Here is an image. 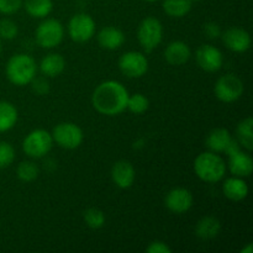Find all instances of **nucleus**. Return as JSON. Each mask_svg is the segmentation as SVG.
Returning a JSON list of instances; mask_svg holds the SVG:
<instances>
[{
  "mask_svg": "<svg viewBox=\"0 0 253 253\" xmlns=\"http://www.w3.org/2000/svg\"><path fill=\"white\" fill-rule=\"evenodd\" d=\"M128 91L125 85L116 81H106L99 84L91 95V104L98 113L115 116L126 110Z\"/></svg>",
  "mask_w": 253,
  "mask_h": 253,
  "instance_id": "1",
  "label": "nucleus"
},
{
  "mask_svg": "<svg viewBox=\"0 0 253 253\" xmlns=\"http://www.w3.org/2000/svg\"><path fill=\"white\" fill-rule=\"evenodd\" d=\"M37 66L35 59L26 53H19L9 59L5 68L7 79L17 86L26 85L36 77Z\"/></svg>",
  "mask_w": 253,
  "mask_h": 253,
  "instance_id": "2",
  "label": "nucleus"
},
{
  "mask_svg": "<svg viewBox=\"0 0 253 253\" xmlns=\"http://www.w3.org/2000/svg\"><path fill=\"white\" fill-rule=\"evenodd\" d=\"M195 174L207 183H216L224 178L226 165L224 160L215 152L200 153L194 161Z\"/></svg>",
  "mask_w": 253,
  "mask_h": 253,
  "instance_id": "3",
  "label": "nucleus"
},
{
  "mask_svg": "<svg viewBox=\"0 0 253 253\" xmlns=\"http://www.w3.org/2000/svg\"><path fill=\"white\" fill-rule=\"evenodd\" d=\"M163 27L158 19L148 16L141 21L137 29V39L146 52H152L162 41Z\"/></svg>",
  "mask_w": 253,
  "mask_h": 253,
  "instance_id": "4",
  "label": "nucleus"
},
{
  "mask_svg": "<svg viewBox=\"0 0 253 253\" xmlns=\"http://www.w3.org/2000/svg\"><path fill=\"white\" fill-rule=\"evenodd\" d=\"M52 145H53V138L51 133L42 128H37L31 131L24 138L22 150L29 157L41 158L51 151Z\"/></svg>",
  "mask_w": 253,
  "mask_h": 253,
  "instance_id": "5",
  "label": "nucleus"
},
{
  "mask_svg": "<svg viewBox=\"0 0 253 253\" xmlns=\"http://www.w3.org/2000/svg\"><path fill=\"white\" fill-rule=\"evenodd\" d=\"M225 152L229 156V168L230 172L235 175V177H249L251 175L253 169V161L252 157L249 153L242 152L240 143L235 141L234 138L229 146L226 147Z\"/></svg>",
  "mask_w": 253,
  "mask_h": 253,
  "instance_id": "6",
  "label": "nucleus"
},
{
  "mask_svg": "<svg viewBox=\"0 0 253 253\" xmlns=\"http://www.w3.org/2000/svg\"><path fill=\"white\" fill-rule=\"evenodd\" d=\"M35 36H36L37 44L42 48H53L58 46L63 40V25L56 19H47L39 25Z\"/></svg>",
  "mask_w": 253,
  "mask_h": 253,
  "instance_id": "7",
  "label": "nucleus"
},
{
  "mask_svg": "<svg viewBox=\"0 0 253 253\" xmlns=\"http://www.w3.org/2000/svg\"><path fill=\"white\" fill-rule=\"evenodd\" d=\"M244 82L237 76L227 73L220 77L215 84V95L222 103H234L244 94Z\"/></svg>",
  "mask_w": 253,
  "mask_h": 253,
  "instance_id": "8",
  "label": "nucleus"
},
{
  "mask_svg": "<svg viewBox=\"0 0 253 253\" xmlns=\"http://www.w3.org/2000/svg\"><path fill=\"white\" fill-rule=\"evenodd\" d=\"M52 138L62 148L74 150L83 142V131L73 123H61L53 128Z\"/></svg>",
  "mask_w": 253,
  "mask_h": 253,
  "instance_id": "9",
  "label": "nucleus"
},
{
  "mask_svg": "<svg viewBox=\"0 0 253 253\" xmlns=\"http://www.w3.org/2000/svg\"><path fill=\"white\" fill-rule=\"evenodd\" d=\"M68 34L73 41L79 43L89 41L95 34V21L85 12L76 14L69 20Z\"/></svg>",
  "mask_w": 253,
  "mask_h": 253,
  "instance_id": "10",
  "label": "nucleus"
},
{
  "mask_svg": "<svg viewBox=\"0 0 253 253\" xmlns=\"http://www.w3.org/2000/svg\"><path fill=\"white\" fill-rule=\"evenodd\" d=\"M119 68L127 78H141L148 71V61L141 52L130 51L119 59Z\"/></svg>",
  "mask_w": 253,
  "mask_h": 253,
  "instance_id": "11",
  "label": "nucleus"
},
{
  "mask_svg": "<svg viewBox=\"0 0 253 253\" xmlns=\"http://www.w3.org/2000/svg\"><path fill=\"white\" fill-rule=\"evenodd\" d=\"M197 58L198 64L205 72L214 73L217 72L222 67V53L219 48L211 46V44H203L197 49Z\"/></svg>",
  "mask_w": 253,
  "mask_h": 253,
  "instance_id": "12",
  "label": "nucleus"
},
{
  "mask_svg": "<svg viewBox=\"0 0 253 253\" xmlns=\"http://www.w3.org/2000/svg\"><path fill=\"white\" fill-rule=\"evenodd\" d=\"M193 194L185 188H174L166 195V207L174 214H184L193 207Z\"/></svg>",
  "mask_w": 253,
  "mask_h": 253,
  "instance_id": "13",
  "label": "nucleus"
},
{
  "mask_svg": "<svg viewBox=\"0 0 253 253\" xmlns=\"http://www.w3.org/2000/svg\"><path fill=\"white\" fill-rule=\"evenodd\" d=\"M222 41L227 48L237 53L246 52L251 47V36L246 30L240 27L227 29L222 35Z\"/></svg>",
  "mask_w": 253,
  "mask_h": 253,
  "instance_id": "14",
  "label": "nucleus"
},
{
  "mask_svg": "<svg viewBox=\"0 0 253 253\" xmlns=\"http://www.w3.org/2000/svg\"><path fill=\"white\" fill-rule=\"evenodd\" d=\"M136 172L131 162L125 160L118 161L111 168V179L121 189H127L135 182Z\"/></svg>",
  "mask_w": 253,
  "mask_h": 253,
  "instance_id": "15",
  "label": "nucleus"
},
{
  "mask_svg": "<svg viewBox=\"0 0 253 253\" xmlns=\"http://www.w3.org/2000/svg\"><path fill=\"white\" fill-rule=\"evenodd\" d=\"M190 48L185 42L173 41L166 47L165 58L172 66H183L190 58Z\"/></svg>",
  "mask_w": 253,
  "mask_h": 253,
  "instance_id": "16",
  "label": "nucleus"
},
{
  "mask_svg": "<svg viewBox=\"0 0 253 253\" xmlns=\"http://www.w3.org/2000/svg\"><path fill=\"white\" fill-rule=\"evenodd\" d=\"M98 42L103 48L114 51L123 46L125 42V35L118 27L106 26L98 34Z\"/></svg>",
  "mask_w": 253,
  "mask_h": 253,
  "instance_id": "17",
  "label": "nucleus"
},
{
  "mask_svg": "<svg viewBox=\"0 0 253 253\" xmlns=\"http://www.w3.org/2000/svg\"><path fill=\"white\" fill-rule=\"evenodd\" d=\"M222 192L227 199L232 202H241L249 195V187L242 178L232 177L225 180L222 184Z\"/></svg>",
  "mask_w": 253,
  "mask_h": 253,
  "instance_id": "18",
  "label": "nucleus"
},
{
  "mask_svg": "<svg viewBox=\"0 0 253 253\" xmlns=\"http://www.w3.org/2000/svg\"><path fill=\"white\" fill-rule=\"evenodd\" d=\"M40 69L43 76L53 78V77L63 73V71L66 69V59L59 53H49L42 58L41 63H40Z\"/></svg>",
  "mask_w": 253,
  "mask_h": 253,
  "instance_id": "19",
  "label": "nucleus"
},
{
  "mask_svg": "<svg viewBox=\"0 0 253 253\" xmlns=\"http://www.w3.org/2000/svg\"><path fill=\"white\" fill-rule=\"evenodd\" d=\"M232 137L231 133L226 130V128H214L212 131H210V133L207 137V147L209 148L211 152L219 153V152H225L226 147L229 146V143L231 142Z\"/></svg>",
  "mask_w": 253,
  "mask_h": 253,
  "instance_id": "20",
  "label": "nucleus"
},
{
  "mask_svg": "<svg viewBox=\"0 0 253 253\" xmlns=\"http://www.w3.org/2000/svg\"><path fill=\"white\" fill-rule=\"evenodd\" d=\"M221 224L214 216H205L198 221L195 226V235L202 240L215 239L220 234Z\"/></svg>",
  "mask_w": 253,
  "mask_h": 253,
  "instance_id": "21",
  "label": "nucleus"
},
{
  "mask_svg": "<svg viewBox=\"0 0 253 253\" xmlns=\"http://www.w3.org/2000/svg\"><path fill=\"white\" fill-rule=\"evenodd\" d=\"M17 109L9 101H0V132L11 130L17 123Z\"/></svg>",
  "mask_w": 253,
  "mask_h": 253,
  "instance_id": "22",
  "label": "nucleus"
},
{
  "mask_svg": "<svg viewBox=\"0 0 253 253\" xmlns=\"http://www.w3.org/2000/svg\"><path fill=\"white\" fill-rule=\"evenodd\" d=\"M22 4L26 9L27 14L32 17H37V19H43V17L48 16L53 9L52 0H25Z\"/></svg>",
  "mask_w": 253,
  "mask_h": 253,
  "instance_id": "23",
  "label": "nucleus"
},
{
  "mask_svg": "<svg viewBox=\"0 0 253 253\" xmlns=\"http://www.w3.org/2000/svg\"><path fill=\"white\" fill-rule=\"evenodd\" d=\"M253 119L246 118L237 125V138L240 146L246 148L247 151L253 150Z\"/></svg>",
  "mask_w": 253,
  "mask_h": 253,
  "instance_id": "24",
  "label": "nucleus"
},
{
  "mask_svg": "<svg viewBox=\"0 0 253 253\" xmlns=\"http://www.w3.org/2000/svg\"><path fill=\"white\" fill-rule=\"evenodd\" d=\"M192 0H163V10L168 16L183 17L192 9Z\"/></svg>",
  "mask_w": 253,
  "mask_h": 253,
  "instance_id": "25",
  "label": "nucleus"
},
{
  "mask_svg": "<svg viewBox=\"0 0 253 253\" xmlns=\"http://www.w3.org/2000/svg\"><path fill=\"white\" fill-rule=\"evenodd\" d=\"M84 221L88 225L90 229L98 230L105 225V215L101 211L100 209H96V208H89L84 211L83 214Z\"/></svg>",
  "mask_w": 253,
  "mask_h": 253,
  "instance_id": "26",
  "label": "nucleus"
},
{
  "mask_svg": "<svg viewBox=\"0 0 253 253\" xmlns=\"http://www.w3.org/2000/svg\"><path fill=\"white\" fill-rule=\"evenodd\" d=\"M39 167L34 162H30V161L21 162L17 167V178L22 182H34L39 177Z\"/></svg>",
  "mask_w": 253,
  "mask_h": 253,
  "instance_id": "27",
  "label": "nucleus"
},
{
  "mask_svg": "<svg viewBox=\"0 0 253 253\" xmlns=\"http://www.w3.org/2000/svg\"><path fill=\"white\" fill-rule=\"evenodd\" d=\"M148 106H150V101H148V99L143 94L136 93L131 96L128 95L126 109H128L131 113L137 114V115L138 114H143L147 110Z\"/></svg>",
  "mask_w": 253,
  "mask_h": 253,
  "instance_id": "28",
  "label": "nucleus"
},
{
  "mask_svg": "<svg viewBox=\"0 0 253 253\" xmlns=\"http://www.w3.org/2000/svg\"><path fill=\"white\" fill-rule=\"evenodd\" d=\"M15 150L9 142L1 141L0 142V168H6L14 162Z\"/></svg>",
  "mask_w": 253,
  "mask_h": 253,
  "instance_id": "29",
  "label": "nucleus"
},
{
  "mask_svg": "<svg viewBox=\"0 0 253 253\" xmlns=\"http://www.w3.org/2000/svg\"><path fill=\"white\" fill-rule=\"evenodd\" d=\"M17 34H19V29L12 20H0V39L14 40L17 36Z\"/></svg>",
  "mask_w": 253,
  "mask_h": 253,
  "instance_id": "30",
  "label": "nucleus"
},
{
  "mask_svg": "<svg viewBox=\"0 0 253 253\" xmlns=\"http://www.w3.org/2000/svg\"><path fill=\"white\" fill-rule=\"evenodd\" d=\"M22 2V0H0V14H15L21 9Z\"/></svg>",
  "mask_w": 253,
  "mask_h": 253,
  "instance_id": "31",
  "label": "nucleus"
},
{
  "mask_svg": "<svg viewBox=\"0 0 253 253\" xmlns=\"http://www.w3.org/2000/svg\"><path fill=\"white\" fill-rule=\"evenodd\" d=\"M31 84L34 91L36 94H39V95H44V94H47L49 91V83L47 79L36 78V77H35V78L32 79Z\"/></svg>",
  "mask_w": 253,
  "mask_h": 253,
  "instance_id": "32",
  "label": "nucleus"
},
{
  "mask_svg": "<svg viewBox=\"0 0 253 253\" xmlns=\"http://www.w3.org/2000/svg\"><path fill=\"white\" fill-rule=\"evenodd\" d=\"M204 32L205 35L211 40H215L219 36H221V29H220V25L214 21L207 22V24L204 25Z\"/></svg>",
  "mask_w": 253,
  "mask_h": 253,
  "instance_id": "33",
  "label": "nucleus"
},
{
  "mask_svg": "<svg viewBox=\"0 0 253 253\" xmlns=\"http://www.w3.org/2000/svg\"><path fill=\"white\" fill-rule=\"evenodd\" d=\"M146 251H147V253H170L172 249L162 241H153L148 245Z\"/></svg>",
  "mask_w": 253,
  "mask_h": 253,
  "instance_id": "34",
  "label": "nucleus"
},
{
  "mask_svg": "<svg viewBox=\"0 0 253 253\" xmlns=\"http://www.w3.org/2000/svg\"><path fill=\"white\" fill-rule=\"evenodd\" d=\"M253 251V246L251 244H249V246L246 247V249H242V253H252Z\"/></svg>",
  "mask_w": 253,
  "mask_h": 253,
  "instance_id": "35",
  "label": "nucleus"
},
{
  "mask_svg": "<svg viewBox=\"0 0 253 253\" xmlns=\"http://www.w3.org/2000/svg\"><path fill=\"white\" fill-rule=\"evenodd\" d=\"M145 1H148V2H153V1H157V0H145Z\"/></svg>",
  "mask_w": 253,
  "mask_h": 253,
  "instance_id": "36",
  "label": "nucleus"
},
{
  "mask_svg": "<svg viewBox=\"0 0 253 253\" xmlns=\"http://www.w3.org/2000/svg\"><path fill=\"white\" fill-rule=\"evenodd\" d=\"M1 51H2V46H1V43H0V53H1Z\"/></svg>",
  "mask_w": 253,
  "mask_h": 253,
  "instance_id": "37",
  "label": "nucleus"
},
{
  "mask_svg": "<svg viewBox=\"0 0 253 253\" xmlns=\"http://www.w3.org/2000/svg\"><path fill=\"white\" fill-rule=\"evenodd\" d=\"M192 1H199V0H192Z\"/></svg>",
  "mask_w": 253,
  "mask_h": 253,
  "instance_id": "38",
  "label": "nucleus"
}]
</instances>
